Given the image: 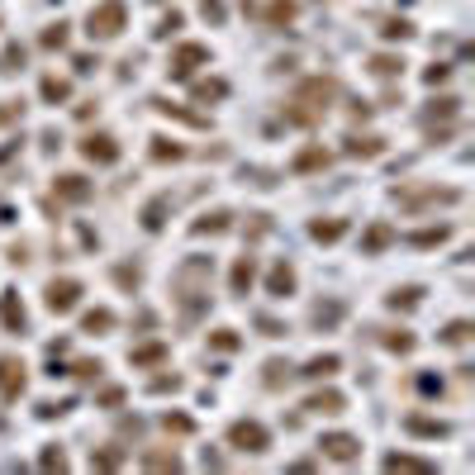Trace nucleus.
<instances>
[{
    "instance_id": "obj_1",
    "label": "nucleus",
    "mask_w": 475,
    "mask_h": 475,
    "mask_svg": "<svg viewBox=\"0 0 475 475\" xmlns=\"http://www.w3.org/2000/svg\"><path fill=\"white\" fill-rule=\"evenodd\" d=\"M119 29H124V0H105V5H95L91 19H86V33H91V38H114Z\"/></svg>"
},
{
    "instance_id": "obj_2",
    "label": "nucleus",
    "mask_w": 475,
    "mask_h": 475,
    "mask_svg": "<svg viewBox=\"0 0 475 475\" xmlns=\"http://www.w3.org/2000/svg\"><path fill=\"white\" fill-rule=\"evenodd\" d=\"M332 81H304L300 95H295V105H309V110L300 114V124H309V119H318V110H328V100H332Z\"/></svg>"
},
{
    "instance_id": "obj_3",
    "label": "nucleus",
    "mask_w": 475,
    "mask_h": 475,
    "mask_svg": "<svg viewBox=\"0 0 475 475\" xmlns=\"http://www.w3.org/2000/svg\"><path fill=\"white\" fill-rule=\"evenodd\" d=\"M228 442L238 447V452H267V428L262 423H252V418H242V423H233L228 428Z\"/></svg>"
},
{
    "instance_id": "obj_4",
    "label": "nucleus",
    "mask_w": 475,
    "mask_h": 475,
    "mask_svg": "<svg viewBox=\"0 0 475 475\" xmlns=\"http://www.w3.org/2000/svg\"><path fill=\"white\" fill-rule=\"evenodd\" d=\"M323 457H332V461H342V466H347V461H357L362 457V442H357V437H352V432H328V437H323Z\"/></svg>"
},
{
    "instance_id": "obj_5",
    "label": "nucleus",
    "mask_w": 475,
    "mask_h": 475,
    "mask_svg": "<svg viewBox=\"0 0 475 475\" xmlns=\"http://www.w3.org/2000/svg\"><path fill=\"white\" fill-rule=\"evenodd\" d=\"M200 62H209V48L205 43H181L172 57V77H190Z\"/></svg>"
},
{
    "instance_id": "obj_6",
    "label": "nucleus",
    "mask_w": 475,
    "mask_h": 475,
    "mask_svg": "<svg viewBox=\"0 0 475 475\" xmlns=\"http://www.w3.org/2000/svg\"><path fill=\"white\" fill-rule=\"evenodd\" d=\"M19 390H24V362L19 357H0V395L19 399Z\"/></svg>"
},
{
    "instance_id": "obj_7",
    "label": "nucleus",
    "mask_w": 475,
    "mask_h": 475,
    "mask_svg": "<svg viewBox=\"0 0 475 475\" xmlns=\"http://www.w3.org/2000/svg\"><path fill=\"white\" fill-rule=\"evenodd\" d=\"M81 152H86L91 162H100V167L119 162V147H114V138H110V133H91V138L81 142Z\"/></svg>"
},
{
    "instance_id": "obj_8",
    "label": "nucleus",
    "mask_w": 475,
    "mask_h": 475,
    "mask_svg": "<svg viewBox=\"0 0 475 475\" xmlns=\"http://www.w3.org/2000/svg\"><path fill=\"white\" fill-rule=\"evenodd\" d=\"M77 295H81L77 281H52L48 285V309H52V314H67V309L77 304Z\"/></svg>"
},
{
    "instance_id": "obj_9",
    "label": "nucleus",
    "mask_w": 475,
    "mask_h": 475,
    "mask_svg": "<svg viewBox=\"0 0 475 475\" xmlns=\"http://www.w3.org/2000/svg\"><path fill=\"white\" fill-rule=\"evenodd\" d=\"M0 323H5L10 332H19V328H24V304H19V295H15V290H5V295H0Z\"/></svg>"
},
{
    "instance_id": "obj_10",
    "label": "nucleus",
    "mask_w": 475,
    "mask_h": 475,
    "mask_svg": "<svg viewBox=\"0 0 475 475\" xmlns=\"http://www.w3.org/2000/svg\"><path fill=\"white\" fill-rule=\"evenodd\" d=\"M57 195L62 200H91V186H86V176H57Z\"/></svg>"
},
{
    "instance_id": "obj_11",
    "label": "nucleus",
    "mask_w": 475,
    "mask_h": 475,
    "mask_svg": "<svg viewBox=\"0 0 475 475\" xmlns=\"http://www.w3.org/2000/svg\"><path fill=\"white\" fill-rule=\"evenodd\" d=\"M342 404H347V399L337 395V390H323V395H314L304 409H314V413H342Z\"/></svg>"
},
{
    "instance_id": "obj_12",
    "label": "nucleus",
    "mask_w": 475,
    "mask_h": 475,
    "mask_svg": "<svg viewBox=\"0 0 475 475\" xmlns=\"http://www.w3.org/2000/svg\"><path fill=\"white\" fill-rule=\"evenodd\" d=\"M457 190H423V195H404V205H452Z\"/></svg>"
},
{
    "instance_id": "obj_13",
    "label": "nucleus",
    "mask_w": 475,
    "mask_h": 475,
    "mask_svg": "<svg viewBox=\"0 0 475 475\" xmlns=\"http://www.w3.org/2000/svg\"><path fill=\"white\" fill-rule=\"evenodd\" d=\"M252 276H257V262H252V257H242V262L233 267V290H238V295H247Z\"/></svg>"
},
{
    "instance_id": "obj_14",
    "label": "nucleus",
    "mask_w": 475,
    "mask_h": 475,
    "mask_svg": "<svg viewBox=\"0 0 475 475\" xmlns=\"http://www.w3.org/2000/svg\"><path fill=\"white\" fill-rule=\"evenodd\" d=\"M267 285H271V295H290V290H295V271L281 262V267L271 271V281H267Z\"/></svg>"
},
{
    "instance_id": "obj_15",
    "label": "nucleus",
    "mask_w": 475,
    "mask_h": 475,
    "mask_svg": "<svg viewBox=\"0 0 475 475\" xmlns=\"http://www.w3.org/2000/svg\"><path fill=\"white\" fill-rule=\"evenodd\" d=\"M385 471H418V475H428L432 466L418 461V457H385Z\"/></svg>"
},
{
    "instance_id": "obj_16",
    "label": "nucleus",
    "mask_w": 475,
    "mask_h": 475,
    "mask_svg": "<svg viewBox=\"0 0 475 475\" xmlns=\"http://www.w3.org/2000/svg\"><path fill=\"white\" fill-rule=\"evenodd\" d=\"M342 233H347V223H342V219H332V223L318 219V223H314V238H318V242H337Z\"/></svg>"
},
{
    "instance_id": "obj_17",
    "label": "nucleus",
    "mask_w": 475,
    "mask_h": 475,
    "mask_svg": "<svg viewBox=\"0 0 475 475\" xmlns=\"http://www.w3.org/2000/svg\"><path fill=\"white\" fill-rule=\"evenodd\" d=\"M309 167H328V152H323V147H309V152L295 157V172H309Z\"/></svg>"
},
{
    "instance_id": "obj_18",
    "label": "nucleus",
    "mask_w": 475,
    "mask_h": 475,
    "mask_svg": "<svg viewBox=\"0 0 475 475\" xmlns=\"http://www.w3.org/2000/svg\"><path fill=\"white\" fill-rule=\"evenodd\" d=\"M332 371H337V357H314V362H309V366H304V376H332Z\"/></svg>"
},
{
    "instance_id": "obj_19",
    "label": "nucleus",
    "mask_w": 475,
    "mask_h": 475,
    "mask_svg": "<svg viewBox=\"0 0 475 475\" xmlns=\"http://www.w3.org/2000/svg\"><path fill=\"white\" fill-rule=\"evenodd\" d=\"M100 328H114L110 309H91V314H86V332H100Z\"/></svg>"
},
{
    "instance_id": "obj_20",
    "label": "nucleus",
    "mask_w": 475,
    "mask_h": 475,
    "mask_svg": "<svg viewBox=\"0 0 475 475\" xmlns=\"http://www.w3.org/2000/svg\"><path fill=\"white\" fill-rule=\"evenodd\" d=\"M390 228H385V223H376V228H371V233H366V252H380V247H385V242H390Z\"/></svg>"
},
{
    "instance_id": "obj_21",
    "label": "nucleus",
    "mask_w": 475,
    "mask_h": 475,
    "mask_svg": "<svg viewBox=\"0 0 475 475\" xmlns=\"http://www.w3.org/2000/svg\"><path fill=\"white\" fill-rule=\"evenodd\" d=\"M347 152H357V157H376V152H380V138H352Z\"/></svg>"
},
{
    "instance_id": "obj_22",
    "label": "nucleus",
    "mask_w": 475,
    "mask_h": 475,
    "mask_svg": "<svg viewBox=\"0 0 475 475\" xmlns=\"http://www.w3.org/2000/svg\"><path fill=\"white\" fill-rule=\"evenodd\" d=\"M390 304H395V309H413V304H418V285H404V290H395V295H390Z\"/></svg>"
},
{
    "instance_id": "obj_23",
    "label": "nucleus",
    "mask_w": 475,
    "mask_h": 475,
    "mask_svg": "<svg viewBox=\"0 0 475 475\" xmlns=\"http://www.w3.org/2000/svg\"><path fill=\"white\" fill-rule=\"evenodd\" d=\"M413 432H428V437H447V423H432V418H409Z\"/></svg>"
},
{
    "instance_id": "obj_24",
    "label": "nucleus",
    "mask_w": 475,
    "mask_h": 475,
    "mask_svg": "<svg viewBox=\"0 0 475 475\" xmlns=\"http://www.w3.org/2000/svg\"><path fill=\"white\" fill-rule=\"evenodd\" d=\"M67 95H72V86H67V81H57V77L43 81V100H67Z\"/></svg>"
},
{
    "instance_id": "obj_25",
    "label": "nucleus",
    "mask_w": 475,
    "mask_h": 475,
    "mask_svg": "<svg viewBox=\"0 0 475 475\" xmlns=\"http://www.w3.org/2000/svg\"><path fill=\"white\" fill-rule=\"evenodd\" d=\"M223 91H228L223 81H200V86H195V100H219Z\"/></svg>"
},
{
    "instance_id": "obj_26",
    "label": "nucleus",
    "mask_w": 475,
    "mask_h": 475,
    "mask_svg": "<svg viewBox=\"0 0 475 475\" xmlns=\"http://www.w3.org/2000/svg\"><path fill=\"white\" fill-rule=\"evenodd\" d=\"M162 214H167V200H152L147 214H142V228H162Z\"/></svg>"
},
{
    "instance_id": "obj_27",
    "label": "nucleus",
    "mask_w": 475,
    "mask_h": 475,
    "mask_svg": "<svg viewBox=\"0 0 475 475\" xmlns=\"http://www.w3.org/2000/svg\"><path fill=\"white\" fill-rule=\"evenodd\" d=\"M162 357H167V347H162V342H152V347H138V352H133V362H142V366L162 362Z\"/></svg>"
},
{
    "instance_id": "obj_28",
    "label": "nucleus",
    "mask_w": 475,
    "mask_h": 475,
    "mask_svg": "<svg viewBox=\"0 0 475 475\" xmlns=\"http://www.w3.org/2000/svg\"><path fill=\"white\" fill-rule=\"evenodd\" d=\"M219 228H228V214H209L205 223H195V233H219Z\"/></svg>"
},
{
    "instance_id": "obj_29",
    "label": "nucleus",
    "mask_w": 475,
    "mask_h": 475,
    "mask_svg": "<svg viewBox=\"0 0 475 475\" xmlns=\"http://www.w3.org/2000/svg\"><path fill=\"white\" fill-rule=\"evenodd\" d=\"M142 466H152V471H181L176 457H142Z\"/></svg>"
},
{
    "instance_id": "obj_30",
    "label": "nucleus",
    "mask_w": 475,
    "mask_h": 475,
    "mask_svg": "<svg viewBox=\"0 0 475 475\" xmlns=\"http://www.w3.org/2000/svg\"><path fill=\"white\" fill-rule=\"evenodd\" d=\"M371 67H376V77H395V72H399L404 62H395V57H376Z\"/></svg>"
},
{
    "instance_id": "obj_31",
    "label": "nucleus",
    "mask_w": 475,
    "mask_h": 475,
    "mask_svg": "<svg viewBox=\"0 0 475 475\" xmlns=\"http://www.w3.org/2000/svg\"><path fill=\"white\" fill-rule=\"evenodd\" d=\"M380 33H385V38H404V33H409V24H404V19H390Z\"/></svg>"
},
{
    "instance_id": "obj_32",
    "label": "nucleus",
    "mask_w": 475,
    "mask_h": 475,
    "mask_svg": "<svg viewBox=\"0 0 475 475\" xmlns=\"http://www.w3.org/2000/svg\"><path fill=\"white\" fill-rule=\"evenodd\" d=\"M466 332H471V323H452L442 337H447V342H466Z\"/></svg>"
},
{
    "instance_id": "obj_33",
    "label": "nucleus",
    "mask_w": 475,
    "mask_h": 475,
    "mask_svg": "<svg viewBox=\"0 0 475 475\" xmlns=\"http://www.w3.org/2000/svg\"><path fill=\"white\" fill-rule=\"evenodd\" d=\"M214 347L233 352V347H238V337H233V332H228V328H219V332H214Z\"/></svg>"
},
{
    "instance_id": "obj_34",
    "label": "nucleus",
    "mask_w": 475,
    "mask_h": 475,
    "mask_svg": "<svg viewBox=\"0 0 475 475\" xmlns=\"http://www.w3.org/2000/svg\"><path fill=\"white\" fill-rule=\"evenodd\" d=\"M442 238H447V228H428V233H418L413 242H423V247H428V242H442Z\"/></svg>"
},
{
    "instance_id": "obj_35",
    "label": "nucleus",
    "mask_w": 475,
    "mask_h": 475,
    "mask_svg": "<svg viewBox=\"0 0 475 475\" xmlns=\"http://www.w3.org/2000/svg\"><path fill=\"white\" fill-rule=\"evenodd\" d=\"M62 38H67V33H62V24H57V29H48V33H43V43H48V48H62Z\"/></svg>"
},
{
    "instance_id": "obj_36",
    "label": "nucleus",
    "mask_w": 475,
    "mask_h": 475,
    "mask_svg": "<svg viewBox=\"0 0 475 475\" xmlns=\"http://www.w3.org/2000/svg\"><path fill=\"white\" fill-rule=\"evenodd\" d=\"M295 15V5H271V19H276V24H281V19H290Z\"/></svg>"
},
{
    "instance_id": "obj_37",
    "label": "nucleus",
    "mask_w": 475,
    "mask_h": 475,
    "mask_svg": "<svg viewBox=\"0 0 475 475\" xmlns=\"http://www.w3.org/2000/svg\"><path fill=\"white\" fill-rule=\"evenodd\" d=\"M43 466H48V471H52V466L62 471V466H67V457H62V452H48V457H43Z\"/></svg>"
},
{
    "instance_id": "obj_38",
    "label": "nucleus",
    "mask_w": 475,
    "mask_h": 475,
    "mask_svg": "<svg viewBox=\"0 0 475 475\" xmlns=\"http://www.w3.org/2000/svg\"><path fill=\"white\" fill-rule=\"evenodd\" d=\"M167 428H176V432H190V418H181V413L172 418V413H167Z\"/></svg>"
},
{
    "instance_id": "obj_39",
    "label": "nucleus",
    "mask_w": 475,
    "mask_h": 475,
    "mask_svg": "<svg viewBox=\"0 0 475 475\" xmlns=\"http://www.w3.org/2000/svg\"><path fill=\"white\" fill-rule=\"evenodd\" d=\"M205 19H223V5H219V0H205Z\"/></svg>"
}]
</instances>
